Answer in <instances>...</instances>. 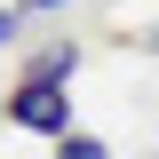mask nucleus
<instances>
[{
  "mask_svg": "<svg viewBox=\"0 0 159 159\" xmlns=\"http://www.w3.org/2000/svg\"><path fill=\"white\" fill-rule=\"evenodd\" d=\"M8 119L32 127V135H64V127H72V96H64V80H24L16 103H8Z\"/></svg>",
  "mask_w": 159,
  "mask_h": 159,
  "instance_id": "obj_1",
  "label": "nucleus"
},
{
  "mask_svg": "<svg viewBox=\"0 0 159 159\" xmlns=\"http://www.w3.org/2000/svg\"><path fill=\"white\" fill-rule=\"evenodd\" d=\"M72 64H80L72 48H48V56H40V64H32V72H24V80H72Z\"/></svg>",
  "mask_w": 159,
  "mask_h": 159,
  "instance_id": "obj_2",
  "label": "nucleus"
},
{
  "mask_svg": "<svg viewBox=\"0 0 159 159\" xmlns=\"http://www.w3.org/2000/svg\"><path fill=\"white\" fill-rule=\"evenodd\" d=\"M56 159H111V151H103L96 135H72V127H64V135H56Z\"/></svg>",
  "mask_w": 159,
  "mask_h": 159,
  "instance_id": "obj_3",
  "label": "nucleus"
},
{
  "mask_svg": "<svg viewBox=\"0 0 159 159\" xmlns=\"http://www.w3.org/2000/svg\"><path fill=\"white\" fill-rule=\"evenodd\" d=\"M8 32H16V8H0V40H8Z\"/></svg>",
  "mask_w": 159,
  "mask_h": 159,
  "instance_id": "obj_4",
  "label": "nucleus"
}]
</instances>
